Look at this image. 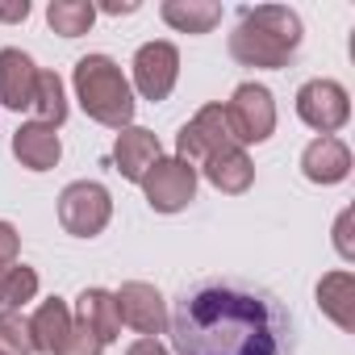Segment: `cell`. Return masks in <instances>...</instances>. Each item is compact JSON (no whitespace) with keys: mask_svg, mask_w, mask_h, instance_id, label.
I'll return each instance as SVG.
<instances>
[{"mask_svg":"<svg viewBox=\"0 0 355 355\" xmlns=\"http://www.w3.org/2000/svg\"><path fill=\"white\" fill-rule=\"evenodd\" d=\"M125 355H167V347H163L159 338H138V343H130Z\"/></svg>","mask_w":355,"mask_h":355,"instance_id":"27","label":"cell"},{"mask_svg":"<svg viewBox=\"0 0 355 355\" xmlns=\"http://www.w3.org/2000/svg\"><path fill=\"white\" fill-rule=\"evenodd\" d=\"M46 21H51L55 34H63V38H80V34L92 30V21H96V5H92V0H51Z\"/></svg>","mask_w":355,"mask_h":355,"instance_id":"21","label":"cell"},{"mask_svg":"<svg viewBox=\"0 0 355 355\" xmlns=\"http://www.w3.org/2000/svg\"><path fill=\"white\" fill-rule=\"evenodd\" d=\"M301 171H305L309 184H338V180H347V171H351V150H347V142L334 138V134H318V138L301 150Z\"/></svg>","mask_w":355,"mask_h":355,"instance_id":"11","label":"cell"},{"mask_svg":"<svg viewBox=\"0 0 355 355\" xmlns=\"http://www.w3.org/2000/svg\"><path fill=\"white\" fill-rule=\"evenodd\" d=\"M318 309L338 326V330H355V276L351 272H330L318 280Z\"/></svg>","mask_w":355,"mask_h":355,"instance_id":"16","label":"cell"},{"mask_svg":"<svg viewBox=\"0 0 355 355\" xmlns=\"http://www.w3.org/2000/svg\"><path fill=\"white\" fill-rule=\"evenodd\" d=\"M297 117L318 134H334L351 117V96L338 80H309L297 88Z\"/></svg>","mask_w":355,"mask_h":355,"instance_id":"7","label":"cell"},{"mask_svg":"<svg viewBox=\"0 0 355 355\" xmlns=\"http://www.w3.org/2000/svg\"><path fill=\"white\" fill-rule=\"evenodd\" d=\"M34 121L59 130L67 121V96H63V80L55 71H38V88H34Z\"/></svg>","mask_w":355,"mask_h":355,"instance_id":"20","label":"cell"},{"mask_svg":"<svg viewBox=\"0 0 355 355\" xmlns=\"http://www.w3.org/2000/svg\"><path fill=\"white\" fill-rule=\"evenodd\" d=\"M175 355H293V318L259 284L201 280L171 313Z\"/></svg>","mask_w":355,"mask_h":355,"instance_id":"1","label":"cell"},{"mask_svg":"<svg viewBox=\"0 0 355 355\" xmlns=\"http://www.w3.org/2000/svg\"><path fill=\"white\" fill-rule=\"evenodd\" d=\"M80 322H84L101 343H113L117 330H121L113 293H105V288H84V293H80Z\"/></svg>","mask_w":355,"mask_h":355,"instance_id":"19","label":"cell"},{"mask_svg":"<svg viewBox=\"0 0 355 355\" xmlns=\"http://www.w3.org/2000/svg\"><path fill=\"white\" fill-rule=\"evenodd\" d=\"M101 351H105V343H101V338H96V334L80 322V318H76V322H71V330H67V343H63V351H59V355H101Z\"/></svg>","mask_w":355,"mask_h":355,"instance_id":"24","label":"cell"},{"mask_svg":"<svg viewBox=\"0 0 355 355\" xmlns=\"http://www.w3.org/2000/svg\"><path fill=\"white\" fill-rule=\"evenodd\" d=\"M113 301H117V318H121L125 326H134L142 338L163 334L167 309H163V297H159L155 284H146V280H125V284L113 293Z\"/></svg>","mask_w":355,"mask_h":355,"instance_id":"10","label":"cell"},{"mask_svg":"<svg viewBox=\"0 0 355 355\" xmlns=\"http://www.w3.org/2000/svg\"><path fill=\"white\" fill-rule=\"evenodd\" d=\"M155 159H159V138H155L150 130H142V125H125V130H117L113 163H117V171L125 175V180L138 184Z\"/></svg>","mask_w":355,"mask_h":355,"instance_id":"14","label":"cell"},{"mask_svg":"<svg viewBox=\"0 0 355 355\" xmlns=\"http://www.w3.org/2000/svg\"><path fill=\"white\" fill-rule=\"evenodd\" d=\"M34 293H38V272L17 263L5 280H0V309H21L26 301H34Z\"/></svg>","mask_w":355,"mask_h":355,"instance_id":"23","label":"cell"},{"mask_svg":"<svg viewBox=\"0 0 355 355\" xmlns=\"http://www.w3.org/2000/svg\"><path fill=\"white\" fill-rule=\"evenodd\" d=\"M175 76H180V51L171 42H146L134 55V88L142 101H167L175 88Z\"/></svg>","mask_w":355,"mask_h":355,"instance_id":"9","label":"cell"},{"mask_svg":"<svg viewBox=\"0 0 355 355\" xmlns=\"http://www.w3.org/2000/svg\"><path fill=\"white\" fill-rule=\"evenodd\" d=\"M205 180L218 193L239 197V193H247L255 184V163H251V155L243 146H226V150H218V155L205 159Z\"/></svg>","mask_w":355,"mask_h":355,"instance_id":"13","label":"cell"},{"mask_svg":"<svg viewBox=\"0 0 355 355\" xmlns=\"http://www.w3.org/2000/svg\"><path fill=\"white\" fill-rule=\"evenodd\" d=\"M13 155L21 159V167L30 171H51L59 159H63V142L51 125L42 121H26L17 134H13Z\"/></svg>","mask_w":355,"mask_h":355,"instance_id":"15","label":"cell"},{"mask_svg":"<svg viewBox=\"0 0 355 355\" xmlns=\"http://www.w3.org/2000/svg\"><path fill=\"white\" fill-rule=\"evenodd\" d=\"M301 17L284 5H255L239 13V26L230 34V55L243 67H268L280 71L301 51Z\"/></svg>","mask_w":355,"mask_h":355,"instance_id":"2","label":"cell"},{"mask_svg":"<svg viewBox=\"0 0 355 355\" xmlns=\"http://www.w3.org/2000/svg\"><path fill=\"white\" fill-rule=\"evenodd\" d=\"M109 218H113V197H109L105 184L76 180V184H67L59 193V222H63L67 234L92 239V234H101L109 226Z\"/></svg>","mask_w":355,"mask_h":355,"instance_id":"6","label":"cell"},{"mask_svg":"<svg viewBox=\"0 0 355 355\" xmlns=\"http://www.w3.org/2000/svg\"><path fill=\"white\" fill-rule=\"evenodd\" d=\"M226 109V125H230V138L239 146H259L272 138L276 130V101L263 84H239L234 96L222 105Z\"/></svg>","mask_w":355,"mask_h":355,"instance_id":"4","label":"cell"},{"mask_svg":"<svg viewBox=\"0 0 355 355\" xmlns=\"http://www.w3.org/2000/svg\"><path fill=\"white\" fill-rule=\"evenodd\" d=\"M38 88V67L26 51L5 46L0 51V105L5 109H30Z\"/></svg>","mask_w":355,"mask_h":355,"instance_id":"12","label":"cell"},{"mask_svg":"<svg viewBox=\"0 0 355 355\" xmlns=\"http://www.w3.org/2000/svg\"><path fill=\"white\" fill-rule=\"evenodd\" d=\"M67 330H71V309H67V301H59V297L42 301L38 313L30 318L34 351H42V355H59L63 343H67Z\"/></svg>","mask_w":355,"mask_h":355,"instance_id":"17","label":"cell"},{"mask_svg":"<svg viewBox=\"0 0 355 355\" xmlns=\"http://www.w3.org/2000/svg\"><path fill=\"white\" fill-rule=\"evenodd\" d=\"M226 146H239V142L230 138L222 105H205L180 134H175V159H184V163H205L209 155H218Z\"/></svg>","mask_w":355,"mask_h":355,"instance_id":"8","label":"cell"},{"mask_svg":"<svg viewBox=\"0 0 355 355\" xmlns=\"http://www.w3.org/2000/svg\"><path fill=\"white\" fill-rule=\"evenodd\" d=\"M0 355H5V351H0Z\"/></svg>","mask_w":355,"mask_h":355,"instance_id":"30","label":"cell"},{"mask_svg":"<svg viewBox=\"0 0 355 355\" xmlns=\"http://www.w3.org/2000/svg\"><path fill=\"white\" fill-rule=\"evenodd\" d=\"M17 251H21V239L9 222H0V280H5L13 268H17Z\"/></svg>","mask_w":355,"mask_h":355,"instance_id":"25","label":"cell"},{"mask_svg":"<svg viewBox=\"0 0 355 355\" xmlns=\"http://www.w3.org/2000/svg\"><path fill=\"white\" fill-rule=\"evenodd\" d=\"M105 13H113V17H121V13H138V0H109V5H101Z\"/></svg>","mask_w":355,"mask_h":355,"instance_id":"29","label":"cell"},{"mask_svg":"<svg viewBox=\"0 0 355 355\" xmlns=\"http://www.w3.org/2000/svg\"><path fill=\"white\" fill-rule=\"evenodd\" d=\"M159 13L180 34H209L222 21V5H214V0H163Z\"/></svg>","mask_w":355,"mask_h":355,"instance_id":"18","label":"cell"},{"mask_svg":"<svg viewBox=\"0 0 355 355\" xmlns=\"http://www.w3.org/2000/svg\"><path fill=\"white\" fill-rule=\"evenodd\" d=\"M142 197L155 214H180L189 201H197V167L184 159H155L142 175Z\"/></svg>","mask_w":355,"mask_h":355,"instance_id":"5","label":"cell"},{"mask_svg":"<svg viewBox=\"0 0 355 355\" xmlns=\"http://www.w3.org/2000/svg\"><path fill=\"white\" fill-rule=\"evenodd\" d=\"M76 96L84 113L109 130H125L134 121V88L109 55H84L76 63Z\"/></svg>","mask_w":355,"mask_h":355,"instance_id":"3","label":"cell"},{"mask_svg":"<svg viewBox=\"0 0 355 355\" xmlns=\"http://www.w3.org/2000/svg\"><path fill=\"white\" fill-rule=\"evenodd\" d=\"M30 17V0H17V5H0V21H26Z\"/></svg>","mask_w":355,"mask_h":355,"instance_id":"28","label":"cell"},{"mask_svg":"<svg viewBox=\"0 0 355 355\" xmlns=\"http://www.w3.org/2000/svg\"><path fill=\"white\" fill-rule=\"evenodd\" d=\"M0 351L5 355H34L30 318H21V309H0Z\"/></svg>","mask_w":355,"mask_h":355,"instance_id":"22","label":"cell"},{"mask_svg":"<svg viewBox=\"0 0 355 355\" xmlns=\"http://www.w3.org/2000/svg\"><path fill=\"white\" fill-rule=\"evenodd\" d=\"M334 247H338L343 259H355V243H351V209H343L338 222H334Z\"/></svg>","mask_w":355,"mask_h":355,"instance_id":"26","label":"cell"}]
</instances>
